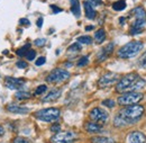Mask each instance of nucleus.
I'll list each match as a JSON object with an SVG mask.
<instances>
[{"instance_id":"f257e3e1","label":"nucleus","mask_w":146,"mask_h":143,"mask_svg":"<svg viewBox=\"0 0 146 143\" xmlns=\"http://www.w3.org/2000/svg\"><path fill=\"white\" fill-rule=\"evenodd\" d=\"M144 112H145L144 107L137 104L123 108L115 117L113 124L117 127H123V126L134 124L142 118V116L144 115Z\"/></svg>"},{"instance_id":"f03ea898","label":"nucleus","mask_w":146,"mask_h":143,"mask_svg":"<svg viewBox=\"0 0 146 143\" xmlns=\"http://www.w3.org/2000/svg\"><path fill=\"white\" fill-rule=\"evenodd\" d=\"M146 85L145 79L136 73H129L124 76L116 85V91L119 94H125L129 91H136L144 88Z\"/></svg>"},{"instance_id":"7ed1b4c3","label":"nucleus","mask_w":146,"mask_h":143,"mask_svg":"<svg viewBox=\"0 0 146 143\" xmlns=\"http://www.w3.org/2000/svg\"><path fill=\"white\" fill-rule=\"evenodd\" d=\"M130 15L135 17V21L130 28V34L135 35L143 31V26L146 21V10L143 7H136L130 11Z\"/></svg>"},{"instance_id":"20e7f679","label":"nucleus","mask_w":146,"mask_h":143,"mask_svg":"<svg viewBox=\"0 0 146 143\" xmlns=\"http://www.w3.org/2000/svg\"><path fill=\"white\" fill-rule=\"evenodd\" d=\"M143 49V43L139 41H133L129 42L127 44H125L124 46H121L118 50V56L120 59H130L134 57L135 55H137V53L139 51H142Z\"/></svg>"},{"instance_id":"39448f33","label":"nucleus","mask_w":146,"mask_h":143,"mask_svg":"<svg viewBox=\"0 0 146 143\" xmlns=\"http://www.w3.org/2000/svg\"><path fill=\"white\" fill-rule=\"evenodd\" d=\"M143 94L138 91H129L125 92L118 97V104L120 106H131L138 104L143 99Z\"/></svg>"},{"instance_id":"423d86ee","label":"nucleus","mask_w":146,"mask_h":143,"mask_svg":"<svg viewBox=\"0 0 146 143\" xmlns=\"http://www.w3.org/2000/svg\"><path fill=\"white\" fill-rule=\"evenodd\" d=\"M34 115L37 120L43 121V122H55L58 120L61 112L58 108H45V109H40L36 112Z\"/></svg>"},{"instance_id":"0eeeda50","label":"nucleus","mask_w":146,"mask_h":143,"mask_svg":"<svg viewBox=\"0 0 146 143\" xmlns=\"http://www.w3.org/2000/svg\"><path fill=\"white\" fill-rule=\"evenodd\" d=\"M70 78V72L63 69H55L46 77V81L51 84H60Z\"/></svg>"},{"instance_id":"6e6552de","label":"nucleus","mask_w":146,"mask_h":143,"mask_svg":"<svg viewBox=\"0 0 146 143\" xmlns=\"http://www.w3.org/2000/svg\"><path fill=\"white\" fill-rule=\"evenodd\" d=\"M78 139V135L73 132H63V133H56L52 136V143H72Z\"/></svg>"},{"instance_id":"1a4fd4ad","label":"nucleus","mask_w":146,"mask_h":143,"mask_svg":"<svg viewBox=\"0 0 146 143\" xmlns=\"http://www.w3.org/2000/svg\"><path fill=\"white\" fill-rule=\"evenodd\" d=\"M89 116H90V118H91L92 122L98 123V124H99V123H100V124L106 123V122L108 121V117H109L108 113H107L105 109L99 108V107L93 108L91 112H90Z\"/></svg>"},{"instance_id":"9d476101","label":"nucleus","mask_w":146,"mask_h":143,"mask_svg":"<svg viewBox=\"0 0 146 143\" xmlns=\"http://www.w3.org/2000/svg\"><path fill=\"white\" fill-rule=\"evenodd\" d=\"M119 81V76L117 73H113V72H107L106 74H104L99 81H98V86L99 88H107L112 86L115 82Z\"/></svg>"},{"instance_id":"9b49d317","label":"nucleus","mask_w":146,"mask_h":143,"mask_svg":"<svg viewBox=\"0 0 146 143\" xmlns=\"http://www.w3.org/2000/svg\"><path fill=\"white\" fill-rule=\"evenodd\" d=\"M5 85L8 89L17 90L21 89L25 85V80L24 79H19V78H11V77H7L5 80Z\"/></svg>"},{"instance_id":"f8f14e48","label":"nucleus","mask_w":146,"mask_h":143,"mask_svg":"<svg viewBox=\"0 0 146 143\" xmlns=\"http://www.w3.org/2000/svg\"><path fill=\"white\" fill-rule=\"evenodd\" d=\"M127 143H146V135L139 131L130 132L127 136Z\"/></svg>"},{"instance_id":"ddd939ff","label":"nucleus","mask_w":146,"mask_h":143,"mask_svg":"<svg viewBox=\"0 0 146 143\" xmlns=\"http://www.w3.org/2000/svg\"><path fill=\"white\" fill-rule=\"evenodd\" d=\"M113 43H109V44H107L106 46H104L100 51H99V53H98V56H97V60L99 61V62H101V61H105L107 57H109V55L112 52H113Z\"/></svg>"},{"instance_id":"4468645a","label":"nucleus","mask_w":146,"mask_h":143,"mask_svg":"<svg viewBox=\"0 0 146 143\" xmlns=\"http://www.w3.org/2000/svg\"><path fill=\"white\" fill-rule=\"evenodd\" d=\"M62 91L61 89H53L52 91H50L44 98H43V102L45 103H48V102H53V100H56L60 96H61Z\"/></svg>"},{"instance_id":"2eb2a0df","label":"nucleus","mask_w":146,"mask_h":143,"mask_svg":"<svg viewBox=\"0 0 146 143\" xmlns=\"http://www.w3.org/2000/svg\"><path fill=\"white\" fill-rule=\"evenodd\" d=\"M7 109L10 113H15V114H27L29 112V109L24 106H18V105H8Z\"/></svg>"},{"instance_id":"dca6fc26","label":"nucleus","mask_w":146,"mask_h":143,"mask_svg":"<svg viewBox=\"0 0 146 143\" xmlns=\"http://www.w3.org/2000/svg\"><path fill=\"white\" fill-rule=\"evenodd\" d=\"M84 128L90 133H98V132L102 131V125L94 123V122H89V123H86Z\"/></svg>"},{"instance_id":"f3484780","label":"nucleus","mask_w":146,"mask_h":143,"mask_svg":"<svg viewBox=\"0 0 146 143\" xmlns=\"http://www.w3.org/2000/svg\"><path fill=\"white\" fill-rule=\"evenodd\" d=\"M83 6H84V10H86V16H87L88 19H93L96 17V10L93 9V7L88 1H86L83 3Z\"/></svg>"},{"instance_id":"a211bd4d","label":"nucleus","mask_w":146,"mask_h":143,"mask_svg":"<svg viewBox=\"0 0 146 143\" xmlns=\"http://www.w3.org/2000/svg\"><path fill=\"white\" fill-rule=\"evenodd\" d=\"M71 2V11L75 17H80L81 10H80V2L79 0H70Z\"/></svg>"},{"instance_id":"6ab92c4d","label":"nucleus","mask_w":146,"mask_h":143,"mask_svg":"<svg viewBox=\"0 0 146 143\" xmlns=\"http://www.w3.org/2000/svg\"><path fill=\"white\" fill-rule=\"evenodd\" d=\"M91 143H117L115 140L106 136H93L91 138Z\"/></svg>"},{"instance_id":"aec40b11","label":"nucleus","mask_w":146,"mask_h":143,"mask_svg":"<svg viewBox=\"0 0 146 143\" xmlns=\"http://www.w3.org/2000/svg\"><path fill=\"white\" fill-rule=\"evenodd\" d=\"M105 39H106V32H105L102 28L98 29V31L96 32V34H94V41H96L98 44H101Z\"/></svg>"},{"instance_id":"412c9836","label":"nucleus","mask_w":146,"mask_h":143,"mask_svg":"<svg viewBox=\"0 0 146 143\" xmlns=\"http://www.w3.org/2000/svg\"><path fill=\"white\" fill-rule=\"evenodd\" d=\"M126 1L125 0H118L116 2L112 3V9L116 10V11H120V10H124L126 8Z\"/></svg>"},{"instance_id":"4be33fe9","label":"nucleus","mask_w":146,"mask_h":143,"mask_svg":"<svg viewBox=\"0 0 146 143\" xmlns=\"http://www.w3.org/2000/svg\"><path fill=\"white\" fill-rule=\"evenodd\" d=\"M80 51H81V45H80L79 43H74V44H72V45L68 49V53L73 54V55L78 54Z\"/></svg>"},{"instance_id":"5701e85b","label":"nucleus","mask_w":146,"mask_h":143,"mask_svg":"<svg viewBox=\"0 0 146 143\" xmlns=\"http://www.w3.org/2000/svg\"><path fill=\"white\" fill-rule=\"evenodd\" d=\"M31 92H28V91H24V90H21V91H18L17 94H16V98L19 99V100H24V99H28V98H31Z\"/></svg>"},{"instance_id":"b1692460","label":"nucleus","mask_w":146,"mask_h":143,"mask_svg":"<svg viewBox=\"0 0 146 143\" xmlns=\"http://www.w3.org/2000/svg\"><path fill=\"white\" fill-rule=\"evenodd\" d=\"M29 49H31V44H26V45H24L23 47L18 49V50L16 51V53H17L18 56H25V55L27 54V52L29 51Z\"/></svg>"},{"instance_id":"393cba45","label":"nucleus","mask_w":146,"mask_h":143,"mask_svg":"<svg viewBox=\"0 0 146 143\" xmlns=\"http://www.w3.org/2000/svg\"><path fill=\"white\" fill-rule=\"evenodd\" d=\"M78 42L80 44H91L92 38L90 36H80V37H78Z\"/></svg>"},{"instance_id":"a878e982","label":"nucleus","mask_w":146,"mask_h":143,"mask_svg":"<svg viewBox=\"0 0 146 143\" xmlns=\"http://www.w3.org/2000/svg\"><path fill=\"white\" fill-rule=\"evenodd\" d=\"M88 63H89V59H88V56H82L81 59H79L76 65H78V67H86Z\"/></svg>"},{"instance_id":"bb28decb","label":"nucleus","mask_w":146,"mask_h":143,"mask_svg":"<svg viewBox=\"0 0 146 143\" xmlns=\"http://www.w3.org/2000/svg\"><path fill=\"white\" fill-rule=\"evenodd\" d=\"M47 90V87L45 86V85H40V86H38L36 88V90H35V96H39V95H42V94H44L45 91Z\"/></svg>"},{"instance_id":"cd10ccee","label":"nucleus","mask_w":146,"mask_h":143,"mask_svg":"<svg viewBox=\"0 0 146 143\" xmlns=\"http://www.w3.org/2000/svg\"><path fill=\"white\" fill-rule=\"evenodd\" d=\"M102 105L108 108H113L115 105H116V103H115V100H112V99H106V100L102 102Z\"/></svg>"},{"instance_id":"c85d7f7f","label":"nucleus","mask_w":146,"mask_h":143,"mask_svg":"<svg viewBox=\"0 0 146 143\" xmlns=\"http://www.w3.org/2000/svg\"><path fill=\"white\" fill-rule=\"evenodd\" d=\"M138 64H139L141 68H145L146 69V52L139 57V60H138Z\"/></svg>"},{"instance_id":"c756f323","label":"nucleus","mask_w":146,"mask_h":143,"mask_svg":"<svg viewBox=\"0 0 146 143\" xmlns=\"http://www.w3.org/2000/svg\"><path fill=\"white\" fill-rule=\"evenodd\" d=\"M25 56H26V59H27V60L32 61V60H34V59H35V56H36V52H35L34 50H29Z\"/></svg>"},{"instance_id":"7c9ffc66","label":"nucleus","mask_w":146,"mask_h":143,"mask_svg":"<svg viewBox=\"0 0 146 143\" xmlns=\"http://www.w3.org/2000/svg\"><path fill=\"white\" fill-rule=\"evenodd\" d=\"M13 143H31L27 139H25V138H20V136H17V138H15L14 139V141Z\"/></svg>"},{"instance_id":"2f4dec72","label":"nucleus","mask_w":146,"mask_h":143,"mask_svg":"<svg viewBox=\"0 0 146 143\" xmlns=\"http://www.w3.org/2000/svg\"><path fill=\"white\" fill-rule=\"evenodd\" d=\"M45 43H46V39L45 38H37V39H35V42H34V44L37 45V46H43Z\"/></svg>"},{"instance_id":"473e14b6","label":"nucleus","mask_w":146,"mask_h":143,"mask_svg":"<svg viewBox=\"0 0 146 143\" xmlns=\"http://www.w3.org/2000/svg\"><path fill=\"white\" fill-rule=\"evenodd\" d=\"M45 62H46V59H45L44 56H40V57H38V59L36 60L35 64H36L37 67H40V65H43Z\"/></svg>"},{"instance_id":"72a5a7b5","label":"nucleus","mask_w":146,"mask_h":143,"mask_svg":"<svg viewBox=\"0 0 146 143\" xmlns=\"http://www.w3.org/2000/svg\"><path fill=\"white\" fill-rule=\"evenodd\" d=\"M51 131L53 132V133H60V131H61V125L60 124H54V125L51 126Z\"/></svg>"},{"instance_id":"f704fd0d","label":"nucleus","mask_w":146,"mask_h":143,"mask_svg":"<svg viewBox=\"0 0 146 143\" xmlns=\"http://www.w3.org/2000/svg\"><path fill=\"white\" fill-rule=\"evenodd\" d=\"M27 62H25V61H18L17 62V67H18L19 69H26L27 68Z\"/></svg>"},{"instance_id":"c9c22d12","label":"nucleus","mask_w":146,"mask_h":143,"mask_svg":"<svg viewBox=\"0 0 146 143\" xmlns=\"http://www.w3.org/2000/svg\"><path fill=\"white\" fill-rule=\"evenodd\" d=\"M88 2L91 5L92 7H93V6H100V5L102 3L101 0H88Z\"/></svg>"},{"instance_id":"e433bc0d","label":"nucleus","mask_w":146,"mask_h":143,"mask_svg":"<svg viewBox=\"0 0 146 143\" xmlns=\"http://www.w3.org/2000/svg\"><path fill=\"white\" fill-rule=\"evenodd\" d=\"M19 23H20L21 25H26V26H29V25H31V21H29L27 18H21V19L19 20Z\"/></svg>"},{"instance_id":"4c0bfd02","label":"nucleus","mask_w":146,"mask_h":143,"mask_svg":"<svg viewBox=\"0 0 146 143\" xmlns=\"http://www.w3.org/2000/svg\"><path fill=\"white\" fill-rule=\"evenodd\" d=\"M51 9L53 10V13L54 14H57V13H61L62 11V9L61 8H58L57 6H55V5H51Z\"/></svg>"},{"instance_id":"58836bf2","label":"nucleus","mask_w":146,"mask_h":143,"mask_svg":"<svg viewBox=\"0 0 146 143\" xmlns=\"http://www.w3.org/2000/svg\"><path fill=\"white\" fill-rule=\"evenodd\" d=\"M42 25H43V18H38V20H37V27H42Z\"/></svg>"},{"instance_id":"ea45409f","label":"nucleus","mask_w":146,"mask_h":143,"mask_svg":"<svg viewBox=\"0 0 146 143\" xmlns=\"http://www.w3.org/2000/svg\"><path fill=\"white\" fill-rule=\"evenodd\" d=\"M5 134V130H3V127L0 125V136H2Z\"/></svg>"},{"instance_id":"a19ab883","label":"nucleus","mask_w":146,"mask_h":143,"mask_svg":"<svg viewBox=\"0 0 146 143\" xmlns=\"http://www.w3.org/2000/svg\"><path fill=\"white\" fill-rule=\"evenodd\" d=\"M92 29H93V26H92V25H89V26L86 27V31H88V32H89V31H92Z\"/></svg>"},{"instance_id":"79ce46f5","label":"nucleus","mask_w":146,"mask_h":143,"mask_svg":"<svg viewBox=\"0 0 146 143\" xmlns=\"http://www.w3.org/2000/svg\"><path fill=\"white\" fill-rule=\"evenodd\" d=\"M125 20H126V18H120V20H119V21L123 24V23H125Z\"/></svg>"}]
</instances>
